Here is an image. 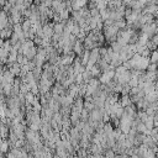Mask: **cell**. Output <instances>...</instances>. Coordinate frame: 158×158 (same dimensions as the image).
I'll use <instances>...</instances> for the list:
<instances>
[{"mask_svg": "<svg viewBox=\"0 0 158 158\" xmlns=\"http://www.w3.org/2000/svg\"><path fill=\"white\" fill-rule=\"evenodd\" d=\"M149 62L151 63H154V64H158V52L157 50L152 51L151 54H149Z\"/></svg>", "mask_w": 158, "mask_h": 158, "instance_id": "6da1fadb", "label": "cell"}, {"mask_svg": "<svg viewBox=\"0 0 158 158\" xmlns=\"http://www.w3.org/2000/svg\"><path fill=\"white\" fill-rule=\"evenodd\" d=\"M106 158H114V152L112 151H108L106 152Z\"/></svg>", "mask_w": 158, "mask_h": 158, "instance_id": "7a4b0ae2", "label": "cell"}]
</instances>
